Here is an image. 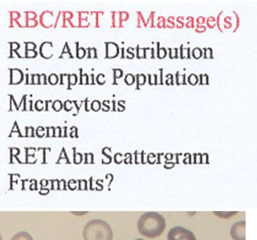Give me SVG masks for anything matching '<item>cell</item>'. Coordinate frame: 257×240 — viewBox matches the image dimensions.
<instances>
[{
  "mask_svg": "<svg viewBox=\"0 0 257 240\" xmlns=\"http://www.w3.org/2000/svg\"><path fill=\"white\" fill-rule=\"evenodd\" d=\"M185 75L183 76L177 75H176V83L178 85L180 84H185Z\"/></svg>",
  "mask_w": 257,
  "mask_h": 240,
  "instance_id": "9c48e42d",
  "label": "cell"
},
{
  "mask_svg": "<svg viewBox=\"0 0 257 240\" xmlns=\"http://www.w3.org/2000/svg\"><path fill=\"white\" fill-rule=\"evenodd\" d=\"M188 81L190 84L195 85L198 82V78L195 74H191L188 78Z\"/></svg>",
  "mask_w": 257,
  "mask_h": 240,
  "instance_id": "ba28073f",
  "label": "cell"
},
{
  "mask_svg": "<svg viewBox=\"0 0 257 240\" xmlns=\"http://www.w3.org/2000/svg\"><path fill=\"white\" fill-rule=\"evenodd\" d=\"M60 103L59 102L58 103V102H56L55 103V107L56 109V108L57 109V108L59 109L60 108Z\"/></svg>",
  "mask_w": 257,
  "mask_h": 240,
  "instance_id": "44dd1931",
  "label": "cell"
},
{
  "mask_svg": "<svg viewBox=\"0 0 257 240\" xmlns=\"http://www.w3.org/2000/svg\"><path fill=\"white\" fill-rule=\"evenodd\" d=\"M84 240H112L113 232L105 221L96 219L88 222L83 230Z\"/></svg>",
  "mask_w": 257,
  "mask_h": 240,
  "instance_id": "7a4b0ae2",
  "label": "cell"
},
{
  "mask_svg": "<svg viewBox=\"0 0 257 240\" xmlns=\"http://www.w3.org/2000/svg\"><path fill=\"white\" fill-rule=\"evenodd\" d=\"M181 49V57L182 59L186 58V57L187 56V58H190L189 56V48H184L183 49L182 47L180 48Z\"/></svg>",
  "mask_w": 257,
  "mask_h": 240,
  "instance_id": "52a82bcc",
  "label": "cell"
},
{
  "mask_svg": "<svg viewBox=\"0 0 257 240\" xmlns=\"http://www.w3.org/2000/svg\"><path fill=\"white\" fill-rule=\"evenodd\" d=\"M121 75V72L120 70H116L115 71V75L117 77H119Z\"/></svg>",
  "mask_w": 257,
  "mask_h": 240,
  "instance_id": "ffe728a7",
  "label": "cell"
},
{
  "mask_svg": "<svg viewBox=\"0 0 257 240\" xmlns=\"http://www.w3.org/2000/svg\"><path fill=\"white\" fill-rule=\"evenodd\" d=\"M168 240H197L191 231L177 226L171 228L167 235Z\"/></svg>",
  "mask_w": 257,
  "mask_h": 240,
  "instance_id": "3957f363",
  "label": "cell"
},
{
  "mask_svg": "<svg viewBox=\"0 0 257 240\" xmlns=\"http://www.w3.org/2000/svg\"><path fill=\"white\" fill-rule=\"evenodd\" d=\"M125 81L128 84H131L134 82V77L132 75H127L125 78Z\"/></svg>",
  "mask_w": 257,
  "mask_h": 240,
  "instance_id": "4fadbf2b",
  "label": "cell"
},
{
  "mask_svg": "<svg viewBox=\"0 0 257 240\" xmlns=\"http://www.w3.org/2000/svg\"><path fill=\"white\" fill-rule=\"evenodd\" d=\"M167 52L164 48H161L158 51V57L160 59H163L166 57Z\"/></svg>",
  "mask_w": 257,
  "mask_h": 240,
  "instance_id": "8fae6325",
  "label": "cell"
},
{
  "mask_svg": "<svg viewBox=\"0 0 257 240\" xmlns=\"http://www.w3.org/2000/svg\"><path fill=\"white\" fill-rule=\"evenodd\" d=\"M245 222L240 221L235 223L231 227L230 235L234 240H245Z\"/></svg>",
  "mask_w": 257,
  "mask_h": 240,
  "instance_id": "277c9868",
  "label": "cell"
},
{
  "mask_svg": "<svg viewBox=\"0 0 257 240\" xmlns=\"http://www.w3.org/2000/svg\"><path fill=\"white\" fill-rule=\"evenodd\" d=\"M135 240H145V239H142V238H138V239H136Z\"/></svg>",
  "mask_w": 257,
  "mask_h": 240,
  "instance_id": "cb8c5ba5",
  "label": "cell"
},
{
  "mask_svg": "<svg viewBox=\"0 0 257 240\" xmlns=\"http://www.w3.org/2000/svg\"><path fill=\"white\" fill-rule=\"evenodd\" d=\"M84 54V51L83 49H80L79 50H78V56L79 57H82L83 56Z\"/></svg>",
  "mask_w": 257,
  "mask_h": 240,
  "instance_id": "ac0fdd59",
  "label": "cell"
},
{
  "mask_svg": "<svg viewBox=\"0 0 257 240\" xmlns=\"http://www.w3.org/2000/svg\"><path fill=\"white\" fill-rule=\"evenodd\" d=\"M137 226L142 235L154 238L163 233L166 227V221L161 214L156 212L149 211L140 216Z\"/></svg>",
  "mask_w": 257,
  "mask_h": 240,
  "instance_id": "6da1fadb",
  "label": "cell"
},
{
  "mask_svg": "<svg viewBox=\"0 0 257 240\" xmlns=\"http://www.w3.org/2000/svg\"><path fill=\"white\" fill-rule=\"evenodd\" d=\"M40 81L41 82H42V83H44V82L45 81V76H41L40 78Z\"/></svg>",
  "mask_w": 257,
  "mask_h": 240,
  "instance_id": "603a6c76",
  "label": "cell"
},
{
  "mask_svg": "<svg viewBox=\"0 0 257 240\" xmlns=\"http://www.w3.org/2000/svg\"><path fill=\"white\" fill-rule=\"evenodd\" d=\"M98 81H99V82L100 83H103V81H104V78H103V75H100L98 77Z\"/></svg>",
  "mask_w": 257,
  "mask_h": 240,
  "instance_id": "d6986e66",
  "label": "cell"
},
{
  "mask_svg": "<svg viewBox=\"0 0 257 240\" xmlns=\"http://www.w3.org/2000/svg\"><path fill=\"white\" fill-rule=\"evenodd\" d=\"M192 55L194 58L198 59L202 56V51L199 48H195L192 51Z\"/></svg>",
  "mask_w": 257,
  "mask_h": 240,
  "instance_id": "8992f818",
  "label": "cell"
},
{
  "mask_svg": "<svg viewBox=\"0 0 257 240\" xmlns=\"http://www.w3.org/2000/svg\"><path fill=\"white\" fill-rule=\"evenodd\" d=\"M200 77V84H208V76L206 74L201 75Z\"/></svg>",
  "mask_w": 257,
  "mask_h": 240,
  "instance_id": "7c38bea8",
  "label": "cell"
},
{
  "mask_svg": "<svg viewBox=\"0 0 257 240\" xmlns=\"http://www.w3.org/2000/svg\"><path fill=\"white\" fill-rule=\"evenodd\" d=\"M19 152V151L17 149H14L12 150V153L13 154H17V153Z\"/></svg>",
  "mask_w": 257,
  "mask_h": 240,
  "instance_id": "7402d4cb",
  "label": "cell"
},
{
  "mask_svg": "<svg viewBox=\"0 0 257 240\" xmlns=\"http://www.w3.org/2000/svg\"><path fill=\"white\" fill-rule=\"evenodd\" d=\"M145 81V77L144 75H140L138 77V82L140 84H143Z\"/></svg>",
  "mask_w": 257,
  "mask_h": 240,
  "instance_id": "9a60e30c",
  "label": "cell"
},
{
  "mask_svg": "<svg viewBox=\"0 0 257 240\" xmlns=\"http://www.w3.org/2000/svg\"><path fill=\"white\" fill-rule=\"evenodd\" d=\"M0 240H3L2 237H1V234H0Z\"/></svg>",
  "mask_w": 257,
  "mask_h": 240,
  "instance_id": "d4e9b609",
  "label": "cell"
},
{
  "mask_svg": "<svg viewBox=\"0 0 257 240\" xmlns=\"http://www.w3.org/2000/svg\"><path fill=\"white\" fill-rule=\"evenodd\" d=\"M205 50L204 52V58L206 59H210L212 58V49L210 48L207 49H204Z\"/></svg>",
  "mask_w": 257,
  "mask_h": 240,
  "instance_id": "30bf717a",
  "label": "cell"
},
{
  "mask_svg": "<svg viewBox=\"0 0 257 240\" xmlns=\"http://www.w3.org/2000/svg\"><path fill=\"white\" fill-rule=\"evenodd\" d=\"M33 128L31 127L28 128L27 130V135L28 136H32L33 135Z\"/></svg>",
  "mask_w": 257,
  "mask_h": 240,
  "instance_id": "2e32d148",
  "label": "cell"
},
{
  "mask_svg": "<svg viewBox=\"0 0 257 240\" xmlns=\"http://www.w3.org/2000/svg\"><path fill=\"white\" fill-rule=\"evenodd\" d=\"M76 76L75 75H72L70 77V82L72 84H74L76 82Z\"/></svg>",
  "mask_w": 257,
  "mask_h": 240,
  "instance_id": "e0dca14e",
  "label": "cell"
},
{
  "mask_svg": "<svg viewBox=\"0 0 257 240\" xmlns=\"http://www.w3.org/2000/svg\"><path fill=\"white\" fill-rule=\"evenodd\" d=\"M11 240H33L31 235L26 231L16 233Z\"/></svg>",
  "mask_w": 257,
  "mask_h": 240,
  "instance_id": "5b68a950",
  "label": "cell"
},
{
  "mask_svg": "<svg viewBox=\"0 0 257 240\" xmlns=\"http://www.w3.org/2000/svg\"><path fill=\"white\" fill-rule=\"evenodd\" d=\"M50 82L54 84L57 81V77L55 75H51L49 78Z\"/></svg>",
  "mask_w": 257,
  "mask_h": 240,
  "instance_id": "5bb4252c",
  "label": "cell"
}]
</instances>
